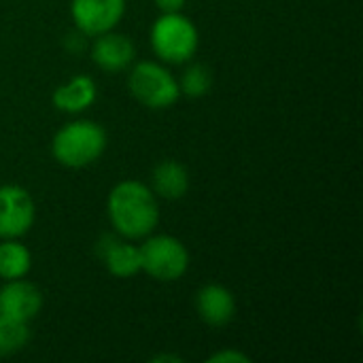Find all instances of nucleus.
Instances as JSON below:
<instances>
[{
  "label": "nucleus",
  "mask_w": 363,
  "mask_h": 363,
  "mask_svg": "<svg viewBox=\"0 0 363 363\" xmlns=\"http://www.w3.org/2000/svg\"><path fill=\"white\" fill-rule=\"evenodd\" d=\"M106 215L117 236L143 240L153 234L160 223L157 196L140 181H119L106 198Z\"/></svg>",
  "instance_id": "nucleus-1"
},
{
  "label": "nucleus",
  "mask_w": 363,
  "mask_h": 363,
  "mask_svg": "<svg viewBox=\"0 0 363 363\" xmlns=\"http://www.w3.org/2000/svg\"><path fill=\"white\" fill-rule=\"evenodd\" d=\"M106 130L91 119H74L62 125L51 140V155L64 168H87L106 151Z\"/></svg>",
  "instance_id": "nucleus-2"
},
{
  "label": "nucleus",
  "mask_w": 363,
  "mask_h": 363,
  "mask_svg": "<svg viewBox=\"0 0 363 363\" xmlns=\"http://www.w3.org/2000/svg\"><path fill=\"white\" fill-rule=\"evenodd\" d=\"M149 43L162 64H187L200 47V32L196 23L181 13H160L149 32Z\"/></svg>",
  "instance_id": "nucleus-3"
},
{
  "label": "nucleus",
  "mask_w": 363,
  "mask_h": 363,
  "mask_svg": "<svg viewBox=\"0 0 363 363\" xmlns=\"http://www.w3.org/2000/svg\"><path fill=\"white\" fill-rule=\"evenodd\" d=\"M128 89L138 104L151 111L170 108L181 98L177 77L162 62L151 60H143L132 66L128 74Z\"/></svg>",
  "instance_id": "nucleus-4"
},
{
  "label": "nucleus",
  "mask_w": 363,
  "mask_h": 363,
  "mask_svg": "<svg viewBox=\"0 0 363 363\" xmlns=\"http://www.w3.org/2000/svg\"><path fill=\"white\" fill-rule=\"evenodd\" d=\"M140 249V272L157 283H174L189 270V251L177 236L149 234L143 238Z\"/></svg>",
  "instance_id": "nucleus-5"
},
{
  "label": "nucleus",
  "mask_w": 363,
  "mask_h": 363,
  "mask_svg": "<svg viewBox=\"0 0 363 363\" xmlns=\"http://www.w3.org/2000/svg\"><path fill=\"white\" fill-rule=\"evenodd\" d=\"M36 221V206L21 185H0V238H21Z\"/></svg>",
  "instance_id": "nucleus-6"
},
{
  "label": "nucleus",
  "mask_w": 363,
  "mask_h": 363,
  "mask_svg": "<svg viewBox=\"0 0 363 363\" xmlns=\"http://www.w3.org/2000/svg\"><path fill=\"white\" fill-rule=\"evenodd\" d=\"M125 15V0H70L74 28L85 36H98L115 30Z\"/></svg>",
  "instance_id": "nucleus-7"
},
{
  "label": "nucleus",
  "mask_w": 363,
  "mask_h": 363,
  "mask_svg": "<svg viewBox=\"0 0 363 363\" xmlns=\"http://www.w3.org/2000/svg\"><path fill=\"white\" fill-rule=\"evenodd\" d=\"M43 308L40 289L23 279L4 281L0 287V315L30 323Z\"/></svg>",
  "instance_id": "nucleus-8"
},
{
  "label": "nucleus",
  "mask_w": 363,
  "mask_h": 363,
  "mask_svg": "<svg viewBox=\"0 0 363 363\" xmlns=\"http://www.w3.org/2000/svg\"><path fill=\"white\" fill-rule=\"evenodd\" d=\"M134 57H136V47L130 36L119 34L115 30L94 36L91 60L100 70L111 74L123 72L134 64Z\"/></svg>",
  "instance_id": "nucleus-9"
},
{
  "label": "nucleus",
  "mask_w": 363,
  "mask_h": 363,
  "mask_svg": "<svg viewBox=\"0 0 363 363\" xmlns=\"http://www.w3.org/2000/svg\"><path fill=\"white\" fill-rule=\"evenodd\" d=\"M196 313L208 328H225L236 317L234 294L219 283H208L196 294Z\"/></svg>",
  "instance_id": "nucleus-10"
},
{
  "label": "nucleus",
  "mask_w": 363,
  "mask_h": 363,
  "mask_svg": "<svg viewBox=\"0 0 363 363\" xmlns=\"http://www.w3.org/2000/svg\"><path fill=\"white\" fill-rule=\"evenodd\" d=\"M98 255L104 268L115 279H132L140 272V249L132 240L121 236H102L98 242Z\"/></svg>",
  "instance_id": "nucleus-11"
},
{
  "label": "nucleus",
  "mask_w": 363,
  "mask_h": 363,
  "mask_svg": "<svg viewBox=\"0 0 363 363\" xmlns=\"http://www.w3.org/2000/svg\"><path fill=\"white\" fill-rule=\"evenodd\" d=\"M98 98V85L89 74H74L66 83L57 85L51 94V102L57 111L79 115L87 111Z\"/></svg>",
  "instance_id": "nucleus-12"
},
{
  "label": "nucleus",
  "mask_w": 363,
  "mask_h": 363,
  "mask_svg": "<svg viewBox=\"0 0 363 363\" xmlns=\"http://www.w3.org/2000/svg\"><path fill=\"white\" fill-rule=\"evenodd\" d=\"M189 185V172L177 160H164L151 172V191L157 200H181L187 196Z\"/></svg>",
  "instance_id": "nucleus-13"
},
{
  "label": "nucleus",
  "mask_w": 363,
  "mask_h": 363,
  "mask_svg": "<svg viewBox=\"0 0 363 363\" xmlns=\"http://www.w3.org/2000/svg\"><path fill=\"white\" fill-rule=\"evenodd\" d=\"M32 268L30 249L19 238H0V279L13 281L28 277Z\"/></svg>",
  "instance_id": "nucleus-14"
},
{
  "label": "nucleus",
  "mask_w": 363,
  "mask_h": 363,
  "mask_svg": "<svg viewBox=\"0 0 363 363\" xmlns=\"http://www.w3.org/2000/svg\"><path fill=\"white\" fill-rule=\"evenodd\" d=\"M30 342V323L0 315V355H15Z\"/></svg>",
  "instance_id": "nucleus-15"
},
{
  "label": "nucleus",
  "mask_w": 363,
  "mask_h": 363,
  "mask_svg": "<svg viewBox=\"0 0 363 363\" xmlns=\"http://www.w3.org/2000/svg\"><path fill=\"white\" fill-rule=\"evenodd\" d=\"M213 87V72L208 66L204 64H189L181 79H179V89H181V96H187V98H202L211 91Z\"/></svg>",
  "instance_id": "nucleus-16"
},
{
  "label": "nucleus",
  "mask_w": 363,
  "mask_h": 363,
  "mask_svg": "<svg viewBox=\"0 0 363 363\" xmlns=\"http://www.w3.org/2000/svg\"><path fill=\"white\" fill-rule=\"evenodd\" d=\"M208 363H247L251 362L249 359V355H245L242 351H234V349H230V351H219V353H215V355H211Z\"/></svg>",
  "instance_id": "nucleus-17"
},
{
  "label": "nucleus",
  "mask_w": 363,
  "mask_h": 363,
  "mask_svg": "<svg viewBox=\"0 0 363 363\" xmlns=\"http://www.w3.org/2000/svg\"><path fill=\"white\" fill-rule=\"evenodd\" d=\"M160 13H181L187 4V0H153Z\"/></svg>",
  "instance_id": "nucleus-18"
},
{
  "label": "nucleus",
  "mask_w": 363,
  "mask_h": 363,
  "mask_svg": "<svg viewBox=\"0 0 363 363\" xmlns=\"http://www.w3.org/2000/svg\"><path fill=\"white\" fill-rule=\"evenodd\" d=\"M153 362H172V363H179L183 362L181 357H177V355H160V357H155Z\"/></svg>",
  "instance_id": "nucleus-19"
}]
</instances>
